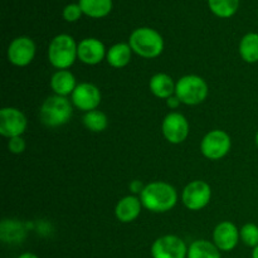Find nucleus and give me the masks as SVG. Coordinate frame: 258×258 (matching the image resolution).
I'll list each match as a JSON object with an SVG mask.
<instances>
[{
  "instance_id": "obj_4",
  "label": "nucleus",
  "mask_w": 258,
  "mask_h": 258,
  "mask_svg": "<svg viewBox=\"0 0 258 258\" xmlns=\"http://www.w3.org/2000/svg\"><path fill=\"white\" fill-rule=\"evenodd\" d=\"M78 44L68 34H58L48 45V60L57 71L68 70L78 59Z\"/></svg>"
},
{
  "instance_id": "obj_9",
  "label": "nucleus",
  "mask_w": 258,
  "mask_h": 258,
  "mask_svg": "<svg viewBox=\"0 0 258 258\" xmlns=\"http://www.w3.org/2000/svg\"><path fill=\"white\" fill-rule=\"evenodd\" d=\"M161 133L165 140L173 145L184 143L189 136V122L185 116L176 111H171L161 122Z\"/></svg>"
},
{
  "instance_id": "obj_10",
  "label": "nucleus",
  "mask_w": 258,
  "mask_h": 258,
  "mask_svg": "<svg viewBox=\"0 0 258 258\" xmlns=\"http://www.w3.org/2000/svg\"><path fill=\"white\" fill-rule=\"evenodd\" d=\"M101 101H102V95L100 88L90 82L78 83L76 90L71 95L72 105L85 113L97 110L98 106L101 105Z\"/></svg>"
},
{
  "instance_id": "obj_23",
  "label": "nucleus",
  "mask_w": 258,
  "mask_h": 258,
  "mask_svg": "<svg viewBox=\"0 0 258 258\" xmlns=\"http://www.w3.org/2000/svg\"><path fill=\"white\" fill-rule=\"evenodd\" d=\"M82 122L87 130L91 133H102L107 128L108 118L105 112L100 110H93L90 112H86L83 115Z\"/></svg>"
},
{
  "instance_id": "obj_22",
  "label": "nucleus",
  "mask_w": 258,
  "mask_h": 258,
  "mask_svg": "<svg viewBox=\"0 0 258 258\" xmlns=\"http://www.w3.org/2000/svg\"><path fill=\"white\" fill-rule=\"evenodd\" d=\"M186 258H222V254L213 242L197 239L188 247Z\"/></svg>"
},
{
  "instance_id": "obj_12",
  "label": "nucleus",
  "mask_w": 258,
  "mask_h": 258,
  "mask_svg": "<svg viewBox=\"0 0 258 258\" xmlns=\"http://www.w3.org/2000/svg\"><path fill=\"white\" fill-rule=\"evenodd\" d=\"M28 126L24 113L17 107H3L0 110V134L4 138L12 139L22 136Z\"/></svg>"
},
{
  "instance_id": "obj_7",
  "label": "nucleus",
  "mask_w": 258,
  "mask_h": 258,
  "mask_svg": "<svg viewBox=\"0 0 258 258\" xmlns=\"http://www.w3.org/2000/svg\"><path fill=\"white\" fill-rule=\"evenodd\" d=\"M212 199V188L207 181L193 180L186 184L181 193L184 207L191 212H198L206 208Z\"/></svg>"
},
{
  "instance_id": "obj_18",
  "label": "nucleus",
  "mask_w": 258,
  "mask_h": 258,
  "mask_svg": "<svg viewBox=\"0 0 258 258\" xmlns=\"http://www.w3.org/2000/svg\"><path fill=\"white\" fill-rule=\"evenodd\" d=\"M25 224L18 219H4L0 224V238L4 243H20L25 238Z\"/></svg>"
},
{
  "instance_id": "obj_27",
  "label": "nucleus",
  "mask_w": 258,
  "mask_h": 258,
  "mask_svg": "<svg viewBox=\"0 0 258 258\" xmlns=\"http://www.w3.org/2000/svg\"><path fill=\"white\" fill-rule=\"evenodd\" d=\"M27 149V143L23 139V136H17V138H12L8 140V150L12 154L19 155L23 154Z\"/></svg>"
},
{
  "instance_id": "obj_29",
  "label": "nucleus",
  "mask_w": 258,
  "mask_h": 258,
  "mask_svg": "<svg viewBox=\"0 0 258 258\" xmlns=\"http://www.w3.org/2000/svg\"><path fill=\"white\" fill-rule=\"evenodd\" d=\"M144 188H145V186H144L139 180H134L133 183L130 184V189L133 191H135V193H141V191L144 190Z\"/></svg>"
},
{
  "instance_id": "obj_1",
  "label": "nucleus",
  "mask_w": 258,
  "mask_h": 258,
  "mask_svg": "<svg viewBox=\"0 0 258 258\" xmlns=\"http://www.w3.org/2000/svg\"><path fill=\"white\" fill-rule=\"evenodd\" d=\"M140 201L151 213H166L178 203V191L166 181H151L140 193Z\"/></svg>"
},
{
  "instance_id": "obj_14",
  "label": "nucleus",
  "mask_w": 258,
  "mask_h": 258,
  "mask_svg": "<svg viewBox=\"0 0 258 258\" xmlns=\"http://www.w3.org/2000/svg\"><path fill=\"white\" fill-rule=\"evenodd\" d=\"M78 59L87 66H96L106 59L107 49L97 38H85L78 43Z\"/></svg>"
},
{
  "instance_id": "obj_2",
  "label": "nucleus",
  "mask_w": 258,
  "mask_h": 258,
  "mask_svg": "<svg viewBox=\"0 0 258 258\" xmlns=\"http://www.w3.org/2000/svg\"><path fill=\"white\" fill-rule=\"evenodd\" d=\"M128 44L134 53L145 59L158 58L164 50V39L158 30L141 27L134 30L128 38Z\"/></svg>"
},
{
  "instance_id": "obj_31",
  "label": "nucleus",
  "mask_w": 258,
  "mask_h": 258,
  "mask_svg": "<svg viewBox=\"0 0 258 258\" xmlns=\"http://www.w3.org/2000/svg\"><path fill=\"white\" fill-rule=\"evenodd\" d=\"M252 258H258V246L254 247L253 251H252Z\"/></svg>"
},
{
  "instance_id": "obj_32",
  "label": "nucleus",
  "mask_w": 258,
  "mask_h": 258,
  "mask_svg": "<svg viewBox=\"0 0 258 258\" xmlns=\"http://www.w3.org/2000/svg\"><path fill=\"white\" fill-rule=\"evenodd\" d=\"M254 143H256V146L258 149V131L256 133V136H254Z\"/></svg>"
},
{
  "instance_id": "obj_16",
  "label": "nucleus",
  "mask_w": 258,
  "mask_h": 258,
  "mask_svg": "<svg viewBox=\"0 0 258 258\" xmlns=\"http://www.w3.org/2000/svg\"><path fill=\"white\" fill-rule=\"evenodd\" d=\"M77 81L75 75L68 70L55 71L50 77V88L53 93L62 97H67L73 93V91L77 87Z\"/></svg>"
},
{
  "instance_id": "obj_11",
  "label": "nucleus",
  "mask_w": 258,
  "mask_h": 258,
  "mask_svg": "<svg viewBox=\"0 0 258 258\" xmlns=\"http://www.w3.org/2000/svg\"><path fill=\"white\" fill-rule=\"evenodd\" d=\"M37 47L32 38L18 37L12 40L8 47V60L15 67H27L33 62Z\"/></svg>"
},
{
  "instance_id": "obj_15",
  "label": "nucleus",
  "mask_w": 258,
  "mask_h": 258,
  "mask_svg": "<svg viewBox=\"0 0 258 258\" xmlns=\"http://www.w3.org/2000/svg\"><path fill=\"white\" fill-rule=\"evenodd\" d=\"M140 197L126 196L117 202L115 207V217L121 223H131L139 218L143 209Z\"/></svg>"
},
{
  "instance_id": "obj_26",
  "label": "nucleus",
  "mask_w": 258,
  "mask_h": 258,
  "mask_svg": "<svg viewBox=\"0 0 258 258\" xmlns=\"http://www.w3.org/2000/svg\"><path fill=\"white\" fill-rule=\"evenodd\" d=\"M62 14L66 22L73 23V22H77V20L80 19L81 15L83 14V12L82 9H81L80 4H68L67 7H64Z\"/></svg>"
},
{
  "instance_id": "obj_19",
  "label": "nucleus",
  "mask_w": 258,
  "mask_h": 258,
  "mask_svg": "<svg viewBox=\"0 0 258 258\" xmlns=\"http://www.w3.org/2000/svg\"><path fill=\"white\" fill-rule=\"evenodd\" d=\"M131 57H133V49H131L130 44L121 42L108 48L106 60L112 68L120 70V68L126 67L131 62Z\"/></svg>"
},
{
  "instance_id": "obj_8",
  "label": "nucleus",
  "mask_w": 258,
  "mask_h": 258,
  "mask_svg": "<svg viewBox=\"0 0 258 258\" xmlns=\"http://www.w3.org/2000/svg\"><path fill=\"white\" fill-rule=\"evenodd\" d=\"M150 253L153 258H186L188 247L180 237L165 234L154 241Z\"/></svg>"
},
{
  "instance_id": "obj_25",
  "label": "nucleus",
  "mask_w": 258,
  "mask_h": 258,
  "mask_svg": "<svg viewBox=\"0 0 258 258\" xmlns=\"http://www.w3.org/2000/svg\"><path fill=\"white\" fill-rule=\"evenodd\" d=\"M239 237L247 247L254 248L258 246V226L254 223L243 224L239 229Z\"/></svg>"
},
{
  "instance_id": "obj_28",
  "label": "nucleus",
  "mask_w": 258,
  "mask_h": 258,
  "mask_svg": "<svg viewBox=\"0 0 258 258\" xmlns=\"http://www.w3.org/2000/svg\"><path fill=\"white\" fill-rule=\"evenodd\" d=\"M180 105H181L180 100H179L175 95L171 96V97H169L168 100H166V106H168L170 110H176V108H178Z\"/></svg>"
},
{
  "instance_id": "obj_5",
  "label": "nucleus",
  "mask_w": 258,
  "mask_h": 258,
  "mask_svg": "<svg viewBox=\"0 0 258 258\" xmlns=\"http://www.w3.org/2000/svg\"><path fill=\"white\" fill-rule=\"evenodd\" d=\"M208 92V85L201 76L186 75L176 81L175 96L183 105H201L207 100Z\"/></svg>"
},
{
  "instance_id": "obj_3",
  "label": "nucleus",
  "mask_w": 258,
  "mask_h": 258,
  "mask_svg": "<svg viewBox=\"0 0 258 258\" xmlns=\"http://www.w3.org/2000/svg\"><path fill=\"white\" fill-rule=\"evenodd\" d=\"M73 115V105L67 97L53 95L42 103L39 110L40 121L47 127H59L70 122Z\"/></svg>"
},
{
  "instance_id": "obj_17",
  "label": "nucleus",
  "mask_w": 258,
  "mask_h": 258,
  "mask_svg": "<svg viewBox=\"0 0 258 258\" xmlns=\"http://www.w3.org/2000/svg\"><path fill=\"white\" fill-rule=\"evenodd\" d=\"M175 86L173 78L166 73H156L150 78L149 88L150 92L160 100H168L169 97L175 95Z\"/></svg>"
},
{
  "instance_id": "obj_6",
  "label": "nucleus",
  "mask_w": 258,
  "mask_h": 258,
  "mask_svg": "<svg viewBox=\"0 0 258 258\" xmlns=\"http://www.w3.org/2000/svg\"><path fill=\"white\" fill-rule=\"evenodd\" d=\"M232 148V139L226 131L212 130L204 135L201 143L202 155L209 160H221Z\"/></svg>"
},
{
  "instance_id": "obj_30",
  "label": "nucleus",
  "mask_w": 258,
  "mask_h": 258,
  "mask_svg": "<svg viewBox=\"0 0 258 258\" xmlns=\"http://www.w3.org/2000/svg\"><path fill=\"white\" fill-rule=\"evenodd\" d=\"M18 258H39V257H38L37 254L32 253V252H24V253L20 254Z\"/></svg>"
},
{
  "instance_id": "obj_13",
  "label": "nucleus",
  "mask_w": 258,
  "mask_h": 258,
  "mask_svg": "<svg viewBox=\"0 0 258 258\" xmlns=\"http://www.w3.org/2000/svg\"><path fill=\"white\" fill-rule=\"evenodd\" d=\"M241 241L239 229L234 223L223 221L216 226L213 231V243L221 252H231Z\"/></svg>"
},
{
  "instance_id": "obj_21",
  "label": "nucleus",
  "mask_w": 258,
  "mask_h": 258,
  "mask_svg": "<svg viewBox=\"0 0 258 258\" xmlns=\"http://www.w3.org/2000/svg\"><path fill=\"white\" fill-rule=\"evenodd\" d=\"M239 55L246 63L258 62V33H247L239 42Z\"/></svg>"
},
{
  "instance_id": "obj_24",
  "label": "nucleus",
  "mask_w": 258,
  "mask_h": 258,
  "mask_svg": "<svg viewBox=\"0 0 258 258\" xmlns=\"http://www.w3.org/2000/svg\"><path fill=\"white\" fill-rule=\"evenodd\" d=\"M208 5L214 15L227 19L236 14L239 0H208Z\"/></svg>"
},
{
  "instance_id": "obj_20",
  "label": "nucleus",
  "mask_w": 258,
  "mask_h": 258,
  "mask_svg": "<svg viewBox=\"0 0 258 258\" xmlns=\"http://www.w3.org/2000/svg\"><path fill=\"white\" fill-rule=\"evenodd\" d=\"M83 14L93 19L107 17L112 10V0H80Z\"/></svg>"
}]
</instances>
